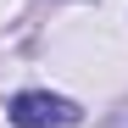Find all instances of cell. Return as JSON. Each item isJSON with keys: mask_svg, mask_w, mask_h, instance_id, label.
I'll list each match as a JSON object with an SVG mask.
<instances>
[{"mask_svg": "<svg viewBox=\"0 0 128 128\" xmlns=\"http://www.w3.org/2000/svg\"><path fill=\"white\" fill-rule=\"evenodd\" d=\"M84 112L72 100H61V95H45V89H28V95H17L11 100V122L17 128H72Z\"/></svg>", "mask_w": 128, "mask_h": 128, "instance_id": "6da1fadb", "label": "cell"}]
</instances>
